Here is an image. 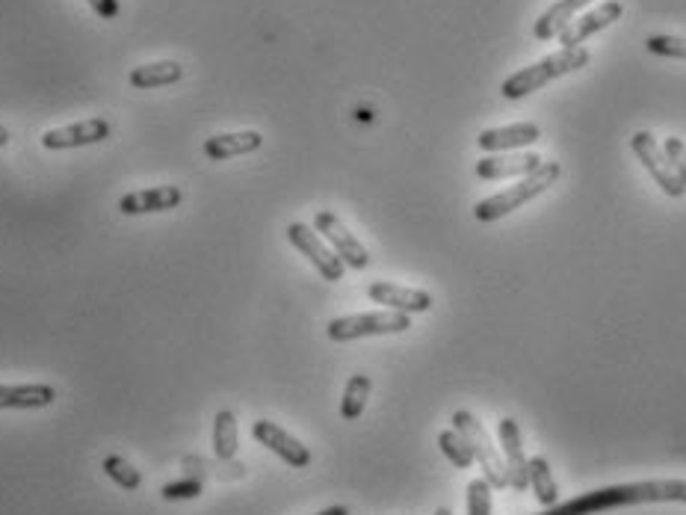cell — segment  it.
<instances>
[{
  "instance_id": "cell-19",
  "label": "cell",
  "mask_w": 686,
  "mask_h": 515,
  "mask_svg": "<svg viewBox=\"0 0 686 515\" xmlns=\"http://www.w3.org/2000/svg\"><path fill=\"white\" fill-rule=\"evenodd\" d=\"M264 145V136L257 131H237V134H216L205 143V155L210 160H231V157L252 155Z\"/></svg>"
},
{
  "instance_id": "cell-18",
  "label": "cell",
  "mask_w": 686,
  "mask_h": 515,
  "mask_svg": "<svg viewBox=\"0 0 686 515\" xmlns=\"http://www.w3.org/2000/svg\"><path fill=\"white\" fill-rule=\"evenodd\" d=\"M57 400V392L51 385H0V409H45Z\"/></svg>"
},
{
  "instance_id": "cell-10",
  "label": "cell",
  "mask_w": 686,
  "mask_h": 515,
  "mask_svg": "<svg viewBox=\"0 0 686 515\" xmlns=\"http://www.w3.org/2000/svg\"><path fill=\"white\" fill-rule=\"evenodd\" d=\"M622 15H625V7H622L618 0H606L601 7H594V10L577 15V19L559 33V45H563V48H580L586 39H592L594 33L606 31V27L615 24Z\"/></svg>"
},
{
  "instance_id": "cell-25",
  "label": "cell",
  "mask_w": 686,
  "mask_h": 515,
  "mask_svg": "<svg viewBox=\"0 0 686 515\" xmlns=\"http://www.w3.org/2000/svg\"><path fill=\"white\" fill-rule=\"evenodd\" d=\"M104 475L110 477L116 486L128 489V492H134V489L143 486V475H140L128 459H122V456H107V459H104Z\"/></svg>"
},
{
  "instance_id": "cell-28",
  "label": "cell",
  "mask_w": 686,
  "mask_h": 515,
  "mask_svg": "<svg viewBox=\"0 0 686 515\" xmlns=\"http://www.w3.org/2000/svg\"><path fill=\"white\" fill-rule=\"evenodd\" d=\"M202 480L198 477H186V480H174V483H166L164 486V492L160 495L166 498V501H193V498L202 495Z\"/></svg>"
},
{
  "instance_id": "cell-17",
  "label": "cell",
  "mask_w": 686,
  "mask_h": 515,
  "mask_svg": "<svg viewBox=\"0 0 686 515\" xmlns=\"http://www.w3.org/2000/svg\"><path fill=\"white\" fill-rule=\"evenodd\" d=\"M592 0H556L553 7H547V10L539 15V21H535V39H542V41H551V39H559V33L571 24L574 19H577V12L583 10V7H589Z\"/></svg>"
},
{
  "instance_id": "cell-29",
  "label": "cell",
  "mask_w": 686,
  "mask_h": 515,
  "mask_svg": "<svg viewBox=\"0 0 686 515\" xmlns=\"http://www.w3.org/2000/svg\"><path fill=\"white\" fill-rule=\"evenodd\" d=\"M663 152H666L669 164H672V169H675L677 178H681L686 187V143L684 140H677V136H669L666 145H663Z\"/></svg>"
},
{
  "instance_id": "cell-30",
  "label": "cell",
  "mask_w": 686,
  "mask_h": 515,
  "mask_svg": "<svg viewBox=\"0 0 686 515\" xmlns=\"http://www.w3.org/2000/svg\"><path fill=\"white\" fill-rule=\"evenodd\" d=\"M95 10V15L104 21H113L119 15V0H86Z\"/></svg>"
},
{
  "instance_id": "cell-8",
  "label": "cell",
  "mask_w": 686,
  "mask_h": 515,
  "mask_svg": "<svg viewBox=\"0 0 686 515\" xmlns=\"http://www.w3.org/2000/svg\"><path fill=\"white\" fill-rule=\"evenodd\" d=\"M314 228H317V235H326V240L332 243V249L338 252V258L352 270H364L370 264V252L364 249L352 231H349L340 217L335 211H317V217H314Z\"/></svg>"
},
{
  "instance_id": "cell-11",
  "label": "cell",
  "mask_w": 686,
  "mask_h": 515,
  "mask_svg": "<svg viewBox=\"0 0 686 515\" xmlns=\"http://www.w3.org/2000/svg\"><path fill=\"white\" fill-rule=\"evenodd\" d=\"M252 435H255V442H261L267 451H273L278 459H285L290 468H308V465H311V451L299 442L297 435H290L287 430H281L278 423L261 418V421L252 423Z\"/></svg>"
},
{
  "instance_id": "cell-4",
  "label": "cell",
  "mask_w": 686,
  "mask_h": 515,
  "mask_svg": "<svg viewBox=\"0 0 686 515\" xmlns=\"http://www.w3.org/2000/svg\"><path fill=\"white\" fill-rule=\"evenodd\" d=\"M453 430H459V433L468 439V444H471L473 451V459L480 463L482 477L492 483V489H506V486H509L506 463H503L501 451L494 447L492 435L482 427L480 418L473 412H468V409H459V412L453 415Z\"/></svg>"
},
{
  "instance_id": "cell-2",
  "label": "cell",
  "mask_w": 686,
  "mask_h": 515,
  "mask_svg": "<svg viewBox=\"0 0 686 515\" xmlns=\"http://www.w3.org/2000/svg\"><path fill=\"white\" fill-rule=\"evenodd\" d=\"M559 176H563V166L547 160V164L539 166L535 172H530V176L518 181L515 187H509V190H503L497 196L482 199L480 205L473 207V217L480 219V223H494V219L506 217V214H513V211H518L527 202H533L535 196H542L547 187L556 184Z\"/></svg>"
},
{
  "instance_id": "cell-14",
  "label": "cell",
  "mask_w": 686,
  "mask_h": 515,
  "mask_svg": "<svg viewBox=\"0 0 686 515\" xmlns=\"http://www.w3.org/2000/svg\"><path fill=\"white\" fill-rule=\"evenodd\" d=\"M542 140V128L535 122H518V124H503V128H489L477 136V145L482 152H492V155H501V152H515V148H523V145H533Z\"/></svg>"
},
{
  "instance_id": "cell-9",
  "label": "cell",
  "mask_w": 686,
  "mask_h": 515,
  "mask_svg": "<svg viewBox=\"0 0 686 515\" xmlns=\"http://www.w3.org/2000/svg\"><path fill=\"white\" fill-rule=\"evenodd\" d=\"M497 439H501L503 463H506L509 486H513L515 492L530 489V459L523 454L521 427H518L513 418H501V423H497Z\"/></svg>"
},
{
  "instance_id": "cell-13",
  "label": "cell",
  "mask_w": 686,
  "mask_h": 515,
  "mask_svg": "<svg viewBox=\"0 0 686 515\" xmlns=\"http://www.w3.org/2000/svg\"><path fill=\"white\" fill-rule=\"evenodd\" d=\"M368 297L376 306H388L390 311H402V314H423L435 306L426 290L402 288L397 282H370Z\"/></svg>"
},
{
  "instance_id": "cell-32",
  "label": "cell",
  "mask_w": 686,
  "mask_h": 515,
  "mask_svg": "<svg viewBox=\"0 0 686 515\" xmlns=\"http://www.w3.org/2000/svg\"><path fill=\"white\" fill-rule=\"evenodd\" d=\"M7 143H10V128H3V124H0V148H3Z\"/></svg>"
},
{
  "instance_id": "cell-16",
  "label": "cell",
  "mask_w": 686,
  "mask_h": 515,
  "mask_svg": "<svg viewBox=\"0 0 686 515\" xmlns=\"http://www.w3.org/2000/svg\"><path fill=\"white\" fill-rule=\"evenodd\" d=\"M627 504H686V480H642L625 483Z\"/></svg>"
},
{
  "instance_id": "cell-1",
  "label": "cell",
  "mask_w": 686,
  "mask_h": 515,
  "mask_svg": "<svg viewBox=\"0 0 686 515\" xmlns=\"http://www.w3.org/2000/svg\"><path fill=\"white\" fill-rule=\"evenodd\" d=\"M589 60H592V53H589V48H583V45H580V48H559V51L551 53V57H544V60L527 65L521 72L509 74L501 86L503 98L518 101L523 95L539 93L542 86H547V83L556 81V77H565V74H571L577 72V69L589 65Z\"/></svg>"
},
{
  "instance_id": "cell-7",
  "label": "cell",
  "mask_w": 686,
  "mask_h": 515,
  "mask_svg": "<svg viewBox=\"0 0 686 515\" xmlns=\"http://www.w3.org/2000/svg\"><path fill=\"white\" fill-rule=\"evenodd\" d=\"M110 134H113V124L107 122L104 116H93V119H83V122L45 131L41 134V148H48V152L83 148V145H98L104 140H110Z\"/></svg>"
},
{
  "instance_id": "cell-27",
  "label": "cell",
  "mask_w": 686,
  "mask_h": 515,
  "mask_svg": "<svg viewBox=\"0 0 686 515\" xmlns=\"http://www.w3.org/2000/svg\"><path fill=\"white\" fill-rule=\"evenodd\" d=\"M468 515H492V483L485 477L468 483Z\"/></svg>"
},
{
  "instance_id": "cell-33",
  "label": "cell",
  "mask_w": 686,
  "mask_h": 515,
  "mask_svg": "<svg viewBox=\"0 0 686 515\" xmlns=\"http://www.w3.org/2000/svg\"><path fill=\"white\" fill-rule=\"evenodd\" d=\"M435 515H453V513L447 510V506H438V510H435Z\"/></svg>"
},
{
  "instance_id": "cell-5",
  "label": "cell",
  "mask_w": 686,
  "mask_h": 515,
  "mask_svg": "<svg viewBox=\"0 0 686 515\" xmlns=\"http://www.w3.org/2000/svg\"><path fill=\"white\" fill-rule=\"evenodd\" d=\"M287 240L314 264V270H317L326 282H340V278H344L347 264L340 261L335 249H328L326 243H323V238L317 235V228L305 226V223H290V226H287Z\"/></svg>"
},
{
  "instance_id": "cell-3",
  "label": "cell",
  "mask_w": 686,
  "mask_h": 515,
  "mask_svg": "<svg viewBox=\"0 0 686 515\" xmlns=\"http://www.w3.org/2000/svg\"><path fill=\"white\" fill-rule=\"evenodd\" d=\"M411 330V318L402 311H368V314H347L335 318L326 326L328 340L347 344L359 338H380V335H400Z\"/></svg>"
},
{
  "instance_id": "cell-24",
  "label": "cell",
  "mask_w": 686,
  "mask_h": 515,
  "mask_svg": "<svg viewBox=\"0 0 686 515\" xmlns=\"http://www.w3.org/2000/svg\"><path fill=\"white\" fill-rule=\"evenodd\" d=\"M438 447H441V454L447 456L456 468H471L477 459H473V451H471V444H468V439L459 433V430H444V433L438 435Z\"/></svg>"
},
{
  "instance_id": "cell-12",
  "label": "cell",
  "mask_w": 686,
  "mask_h": 515,
  "mask_svg": "<svg viewBox=\"0 0 686 515\" xmlns=\"http://www.w3.org/2000/svg\"><path fill=\"white\" fill-rule=\"evenodd\" d=\"M184 202V190L174 184L164 187H148V190H134L124 193L119 199V211L124 217H143V214H164V211H174Z\"/></svg>"
},
{
  "instance_id": "cell-22",
  "label": "cell",
  "mask_w": 686,
  "mask_h": 515,
  "mask_svg": "<svg viewBox=\"0 0 686 515\" xmlns=\"http://www.w3.org/2000/svg\"><path fill=\"white\" fill-rule=\"evenodd\" d=\"M237 447H240V435H237V415L231 409L216 412L214 418V454L219 459H234Z\"/></svg>"
},
{
  "instance_id": "cell-20",
  "label": "cell",
  "mask_w": 686,
  "mask_h": 515,
  "mask_svg": "<svg viewBox=\"0 0 686 515\" xmlns=\"http://www.w3.org/2000/svg\"><path fill=\"white\" fill-rule=\"evenodd\" d=\"M184 77V65L174 60H160L148 62V65H136L131 72V86L134 89H157V86H172Z\"/></svg>"
},
{
  "instance_id": "cell-31",
  "label": "cell",
  "mask_w": 686,
  "mask_h": 515,
  "mask_svg": "<svg viewBox=\"0 0 686 515\" xmlns=\"http://www.w3.org/2000/svg\"><path fill=\"white\" fill-rule=\"evenodd\" d=\"M317 515H349V506H328V510H323V513Z\"/></svg>"
},
{
  "instance_id": "cell-15",
  "label": "cell",
  "mask_w": 686,
  "mask_h": 515,
  "mask_svg": "<svg viewBox=\"0 0 686 515\" xmlns=\"http://www.w3.org/2000/svg\"><path fill=\"white\" fill-rule=\"evenodd\" d=\"M544 160L539 155H513V152H501V155L482 157L477 160V178L482 181H503V178H527L535 172Z\"/></svg>"
},
{
  "instance_id": "cell-26",
  "label": "cell",
  "mask_w": 686,
  "mask_h": 515,
  "mask_svg": "<svg viewBox=\"0 0 686 515\" xmlns=\"http://www.w3.org/2000/svg\"><path fill=\"white\" fill-rule=\"evenodd\" d=\"M646 48L657 57H672V60H686V36H669V33H657L648 36Z\"/></svg>"
},
{
  "instance_id": "cell-23",
  "label": "cell",
  "mask_w": 686,
  "mask_h": 515,
  "mask_svg": "<svg viewBox=\"0 0 686 515\" xmlns=\"http://www.w3.org/2000/svg\"><path fill=\"white\" fill-rule=\"evenodd\" d=\"M530 486H533L535 501L542 506L559 504V489H556V480H553L551 463L544 456H533L530 459Z\"/></svg>"
},
{
  "instance_id": "cell-6",
  "label": "cell",
  "mask_w": 686,
  "mask_h": 515,
  "mask_svg": "<svg viewBox=\"0 0 686 515\" xmlns=\"http://www.w3.org/2000/svg\"><path fill=\"white\" fill-rule=\"evenodd\" d=\"M630 148H634V155L639 157V164L646 166L648 172H651V178L657 181V187H660L666 196H672V199L684 196L686 193L684 181L677 178V172L672 169V164H669L666 152H663V145L657 143L654 134H648V131H636V134L630 136Z\"/></svg>"
},
{
  "instance_id": "cell-21",
  "label": "cell",
  "mask_w": 686,
  "mask_h": 515,
  "mask_svg": "<svg viewBox=\"0 0 686 515\" xmlns=\"http://www.w3.org/2000/svg\"><path fill=\"white\" fill-rule=\"evenodd\" d=\"M370 392H373V380H370L368 373L349 376L347 388H344V400H340V418L344 421H359L364 409H368Z\"/></svg>"
}]
</instances>
